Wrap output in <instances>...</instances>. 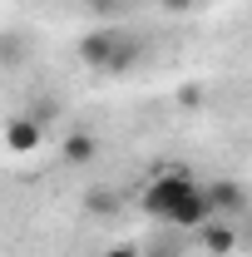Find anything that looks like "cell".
<instances>
[{
    "mask_svg": "<svg viewBox=\"0 0 252 257\" xmlns=\"http://www.w3.org/2000/svg\"><path fill=\"white\" fill-rule=\"evenodd\" d=\"M193 193H198V178H193L183 163H168V168H158L154 183L144 188L139 208H144L149 218H158V223H173V218H178V208L188 203Z\"/></svg>",
    "mask_w": 252,
    "mask_h": 257,
    "instance_id": "obj_1",
    "label": "cell"
},
{
    "mask_svg": "<svg viewBox=\"0 0 252 257\" xmlns=\"http://www.w3.org/2000/svg\"><path fill=\"white\" fill-rule=\"evenodd\" d=\"M134 30H124V25H104V30H89V35H79V64L84 69H109V60L119 55V45H124Z\"/></svg>",
    "mask_w": 252,
    "mask_h": 257,
    "instance_id": "obj_2",
    "label": "cell"
},
{
    "mask_svg": "<svg viewBox=\"0 0 252 257\" xmlns=\"http://www.w3.org/2000/svg\"><path fill=\"white\" fill-rule=\"evenodd\" d=\"M40 134H45V124L35 114H15L10 128H5V144H10V154H35L40 149Z\"/></svg>",
    "mask_w": 252,
    "mask_h": 257,
    "instance_id": "obj_3",
    "label": "cell"
},
{
    "mask_svg": "<svg viewBox=\"0 0 252 257\" xmlns=\"http://www.w3.org/2000/svg\"><path fill=\"white\" fill-rule=\"evenodd\" d=\"M208 198H213L218 218H232V213L247 208V188H242L237 178H213V183H208Z\"/></svg>",
    "mask_w": 252,
    "mask_h": 257,
    "instance_id": "obj_4",
    "label": "cell"
},
{
    "mask_svg": "<svg viewBox=\"0 0 252 257\" xmlns=\"http://www.w3.org/2000/svg\"><path fill=\"white\" fill-rule=\"evenodd\" d=\"M64 163H74V168H84V163H94V154H99V139L89 134V128H79V134H69L64 139Z\"/></svg>",
    "mask_w": 252,
    "mask_h": 257,
    "instance_id": "obj_5",
    "label": "cell"
},
{
    "mask_svg": "<svg viewBox=\"0 0 252 257\" xmlns=\"http://www.w3.org/2000/svg\"><path fill=\"white\" fill-rule=\"evenodd\" d=\"M198 242H203V252L227 257L232 247H237V232H232V227H222V223H208V227H198Z\"/></svg>",
    "mask_w": 252,
    "mask_h": 257,
    "instance_id": "obj_6",
    "label": "cell"
},
{
    "mask_svg": "<svg viewBox=\"0 0 252 257\" xmlns=\"http://www.w3.org/2000/svg\"><path fill=\"white\" fill-rule=\"evenodd\" d=\"M79 203H84V213H94V218H114V213H119V188H89Z\"/></svg>",
    "mask_w": 252,
    "mask_h": 257,
    "instance_id": "obj_7",
    "label": "cell"
},
{
    "mask_svg": "<svg viewBox=\"0 0 252 257\" xmlns=\"http://www.w3.org/2000/svg\"><path fill=\"white\" fill-rule=\"evenodd\" d=\"M144 257H183V247H178V237H158L144 247Z\"/></svg>",
    "mask_w": 252,
    "mask_h": 257,
    "instance_id": "obj_8",
    "label": "cell"
},
{
    "mask_svg": "<svg viewBox=\"0 0 252 257\" xmlns=\"http://www.w3.org/2000/svg\"><path fill=\"white\" fill-rule=\"evenodd\" d=\"M198 5H203V0H158V10H168V15H188Z\"/></svg>",
    "mask_w": 252,
    "mask_h": 257,
    "instance_id": "obj_9",
    "label": "cell"
},
{
    "mask_svg": "<svg viewBox=\"0 0 252 257\" xmlns=\"http://www.w3.org/2000/svg\"><path fill=\"white\" fill-rule=\"evenodd\" d=\"M79 5H84V10H94V15H119V5H124V0H79Z\"/></svg>",
    "mask_w": 252,
    "mask_h": 257,
    "instance_id": "obj_10",
    "label": "cell"
},
{
    "mask_svg": "<svg viewBox=\"0 0 252 257\" xmlns=\"http://www.w3.org/2000/svg\"><path fill=\"white\" fill-rule=\"evenodd\" d=\"M20 55H25V50H20V35H5V64L15 69V64H20Z\"/></svg>",
    "mask_w": 252,
    "mask_h": 257,
    "instance_id": "obj_11",
    "label": "cell"
},
{
    "mask_svg": "<svg viewBox=\"0 0 252 257\" xmlns=\"http://www.w3.org/2000/svg\"><path fill=\"white\" fill-rule=\"evenodd\" d=\"M104 257H144V247H134V242H114Z\"/></svg>",
    "mask_w": 252,
    "mask_h": 257,
    "instance_id": "obj_12",
    "label": "cell"
}]
</instances>
